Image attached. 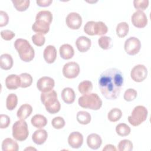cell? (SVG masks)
<instances>
[{"label":"cell","instance_id":"obj_1","mask_svg":"<svg viewBox=\"0 0 151 151\" xmlns=\"http://www.w3.org/2000/svg\"><path fill=\"white\" fill-rule=\"evenodd\" d=\"M123 81L122 71L116 68H110L100 74L99 86L102 95L106 99L113 100L119 97Z\"/></svg>","mask_w":151,"mask_h":151},{"label":"cell","instance_id":"obj_2","mask_svg":"<svg viewBox=\"0 0 151 151\" xmlns=\"http://www.w3.org/2000/svg\"><path fill=\"white\" fill-rule=\"evenodd\" d=\"M14 47L20 58L24 62H30L33 60L35 55L34 49L27 40L17 39L14 42Z\"/></svg>","mask_w":151,"mask_h":151},{"label":"cell","instance_id":"obj_3","mask_svg":"<svg viewBox=\"0 0 151 151\" xmlns=\"http://www.w3.org/2000/svg\"><path fill=\"white\" fill-rule=\"evenodd\" d=\"M41 101L45 106L46 110L51 114H55L60 110L61 104L58 100L57 94L54 90L42 93Z\"/></svg>","mask_w":151,"mask_h":151},{"label":"cell","instance_id":"obj_4","mask_svg":"<svg viewBox=\"0 0 151 151\" xmlns=\"http://www.w3.org/2000/svg\"><path fill=\"white\" fill-rule=\"evenodd\" d=\"M80 106L93 110L100 109L102 106V100L96 93H88L80 97L78 100Z\"/></svg>","mask_w":151,"mask_h":151},{"label":"cell","instance_id":"obj_5","mask_svg":"<svg viewBox=\"0 0 151 151\" xmlns=\"http://www.w3.org/2000/svg\"><path fill=\"white\" fill-rule=\"evenodd\" d=\"M148 111L143 106H137L132 110V114L127 118L129 122L133 126H137L145 122L147 117Z\"/></svg>","mask_w":151,"mask_h":151},{"label":"cell","instance_id":"obj_6","mask_svg":"<svg viewBox=\"0 0 151 151\" xmlns=\"http://www.w3.org/2000/svg\"><path fill=\"white\" fill-rule=\"evenodd\" d=\"M29 131L27 122L22 119L15 122L12 126V136L18 141H24L28 136Z\"/></svg>","mask_w":151,"mask_h":151},{"label":"cell","instance_id":"obj_7","mask_svg":"<svg viewBox=\"0 0 151 151\" xmlns=\"http://www.w3.org/2000/svg\"><path fill=\"white\" fill-rule=\"evenodd\" d=\"M124 47L127 54L134 55L139 52L141 48V42L137 38L130 37L125 41Z\"/></svg>","mask_w":151,"mask_h":151},{"label":"cell","instance_id":"obj_8","mask_svg":"<svg viewBox=\"0 0 151 151\" xmlns=\"http://www.w3.org/2000/svg\"><path fill=\"white\" fill-rule=\"evenodd\" d=\"M147 76V69L143 64H137L133 67L130 72L132 79L136 82H142Z\"/></svg>","mask_w":151,"mask_h":151},{"label":"cell","instance_id":"obj_9","mask_svg":"<svg viewBox=\"0 0 151 151\" xmlns=\"http://www.w3.org/2000/svg\"><path fill=\"white\" fill-rule=\"evenodd\" d=\"M79 65L74 61L68 62L65 64L63 68V76L67 78H74L78 76L80 73Z\"/></svg>","mask_w":151,"mask_h":151},{"label":"cell","instance_id":"obj_10","mask_svg":"<svg viewBox=\"0 0 151 151\" xmlns=\"http://www.w3.org/2000/svg\"><path fill=\"white\" fill-rule=\"evenodd\" d=\"M54 85L55 82L54 79L47 76L41 77L37 82V88L42 93H46L52 90Z\"/></svg>","mask_w":151,"mask_h":151},{"label":"cell","instance_id":"obj_11","mask_svg":"<svg viewBox=\"0 0 151 151\" xmlns=\"http://www.w3.org/2000/svg\"><path fill=\"white\" fill-rule=\"evenodd\" d=\"M131 21L133 25L138 28H143L147 24V18L143 11L137 10L135 11L131 17Z\"/></svg>","mask_w":151,"mask_h":151},{"label":"cell","instance_id":"obj_12","mask_svg":"<svg viewBox=\"0 0 151 151\" xmlns=\"http://www.w3.org/2000/svg\"><path fill=\"white\" fill-rule=\"evenodd\" d=\"M65 23L70 29H78L82 24V18L79 14L73 12L68 14L67 16Z\"/></svg>","mask_w":151,"mask_h":151},{"label":"cell","instance_id":"obj_13","mask_svg":"<svg viewBox=\"0 0 151 151\" xmlns=\"http://www.w3.org/2000/svg\"><path fill=\"white\" fill-rule=\"evenodd\" d=\"M68 143L72 148H80L83 143V136L82 134L78 132L71 133L68 137Z\"/></svg>","mask_w":151,"mask_h":151},{"label":"cell","instance_id":"obj_14","mask_svg":"<svg viewBox=\"0 0 151 151\" xmlns=\"http://www.w3.org/2000/svg\"><path fill=\"white\" fill-rule=\"evenodd\" d=\"M57 50L54 45H49L44 50L43 56L45 61L48 63H53L57 58Z\"/></svg>","mask_w":151,"mask_h":151},{"label":"cell","instance_id":"obj_15","mask_svg":"<svg viewBox=\"0 0 151 151\" xmlns=\"http://www.w3.org/2000/svg\"><path fill=\"white\" fill-rule=\"evenodd\" d=\"M76 45L79 51L84 52L90 49L91 45V41L88 37L81 36L76 40Z\"/></svg>","mask_w":151,"mask_h":151},{"label":"cell","instance_id":"obj_16","mask_svg":"<svg viewBox=\"0 0 151 151\" xmlns=\"http://www.w3.org/2000/svg\"><path fill=\"white\" fill-rule=\"evenodd\" d=\"M5 85L8 89L15 90L21 86L20 77L17 74H10L6 77Z\"/></svg>","mask_w":151,"mask_h":151},{"label":"cell","instance_id":"obj_17","mask_svg":"<svg viewBox=\"0 0 151 151\" xmlns=\"http://www.w3.org/2000/svg\"><path fill=\"white\" fill-rule=\"evenodd\" d=\"M87 143L90 148L96 150L101 146L102 140L99 134L96 133H91L87 137Z\"/></svg>","mask_w":151,"mask_h":151},{"label":"cell","instance_id":"obj_18","mask_svg":"<svg viewBox=\"0 0 151 151\" xmlns=\"http://www.w3.org/2000/svg\"><path fill=\"white\" fill-rule=\"evenodd\" d=\"M50 25V24L46 22L35 20V22L32 25V29L35 32L44 35L47 34L49 31Z\"/></svg>","mask_w":151,"mask_h":151},{"label":"cell","instance_id":"obj_19","mask_svg":"<svg viewBox=\"0 0 151 151\" xmlns=\"http://www.w3.org/2000/svg\"><path fill=\"white\" fill-rule=\"evenodd\" d=\"M48 137V133L44 129H38L34 132L32 135V139L33 142L38 145H42Z\"/></svg>","mask_w":151,"mask_h":151},{"label":"cell","instance_id":"obj_20","mask_svg":"<svg viewBox=\"0 0 151 151\" xmlns=\"http://www.w3.org/2000/svg\"><path fill=\"white\" fill-rule=\"evenodd\" d=\"M61 57L64 60L71 58L74 54V50L73 47L68 44H64L60 46L59 49Z\"/></svg>","mask_w":151,"mask_h":151},{"label":"cell","instance_id":"obj_21","mask_svg":"<svg viewBox=\"0 0 151 151\" xmlns=\"http://www.w3.org/2000/svg\"><path fill=\"white\" fill-rule=\"evenodd\" d=\"M61 98L67 104L73 103L76 99L75 92L70 87H65L61 91Z\"/></svg>","mask_w":151,"mask_h":151},{"label":"cell","instance_id":"obj_22","mask_svg":"<svg viewBox=\"0 0 151 151\" xmlns=\"http://www.w3.org/2000/svg\"><path fill=\"white\" fill-rule=\"evenodd\" d=\"M32 106L27 103L24 104L20 106L18 109L17 115L19 119L25 120L27 119L32 113Z\"/></svg>","mask_w":151,"mask_h":151},{"label":"cell","instance_id":"obj_23","mask_svg":"<svg viewBox=\"0 0 151 151\" xmlns=\"http://www.w3.org/2000/svg\"><path fill=\"white\" fill-rule=\"evenodd\" d=\"M3 151H18L19 146L17 142L11 138L5 139L2 143Z\"/></svg>","mask_w":151,"mask_h":151},{"label":"cell","instance_id":"obj_24","mask_svg":"<svg viewBox=\"0 0 151 151\" xmlns=\"http://www.w3.org/2000/svg\"><path fill=\"white\" fill-rule=\"evenodd\" d=\"M13 65V59L9 54H3L0 57V67L2 69L8 70Z\"/></svg>","mask_w":151,"mask_h":151},{"label":"cell","instance_id":"obj_25","mask_svg":"<svg viewBox=\"0 0 151 151\" xmlns=\"http://www.w3.org/2000/svg\"><path fill=\"white\" fill-rule=\"evenodd\" d=\"M31 123L33 126L37 128L41 129L42 127H45L47 124V118L40 114H37L34 115L31 120Z\"/></svg>","mask_w":151,"mask_h":151},{"label":"cell","instance_id":"obj_26","mask_svg":"<svg viewBox=\"0 0 151 151\" xmlns=\"http://www.w3.org/2000/svg\"><path fill=\"white\" fill-rule=\"evenodd\" d=\"M35 20H40L51 24L52 21V13L47 10H42L38 12L36 15Z\"/></svg>","mask_w":151,"mask_h":151},{"label":"cell","instance_id":"obj_27","mask_svg":"<svg viewBox=\"0 0 151 151\" xmlns=\"http://www.w3.org/2000/svg\"><path fill=\"white\" fill-rule=\"evenodd\" d=\"M129 31V24L126 22H121L117 25L116 34L120 38L126 36Z\"/></svg>","mask_w":151,"mask_h":151},{"label":"cell","instance_id":"obj_28","mask_svg":"<svg viewBox=\"0 0 151 151\" xmlns=\"http://www.w3.org/2000/svg\"><path fill=\"white\" fill-rule=\"evenodd\" d=\"M78 90L82 94H88L93 90V84L89 80L83 81L78 84Z\"/></svg>","mask_w":151,"mask_h":151},{"label":"cell","instance_id":"obj_29","mask_svg":"<svg viewBox=\"0 0 151 151\" xmlns=\"http://www.w3.org/2000/svg\"><path fill=\"white\" fill-rule=\"evenodd\" d=\"M94 34L98 35H102L106 34L108 31L107 25L102 21L95 22L94 24Z\"/></svg>","mask_w":151,"mask_h":151},{"label":"cell","instance_id":"obj_30","mask_svg":"<svg viewBox=\"0 0 151 151\" xmlns=\"http://www.w3.org/2000/svg\"><path fill=\"white\" fill-rule=\"evenodd\" d=\"M77 120L81 124H87L91 120V115L86 111H79L77 114Z\"/></svg>","mask_w":151,"mask_h":151},{"label":"cell","instance_id":"obj_31","mask_svg":"<svg viewBox=\"0 0 151 151\" xmlns=\"http://www.w3.org/2000/svg\"><path fill=\"white\" fill-rule=\"evenodd\" d=\"M18 103V97L15 94L11 93L9 94L6 100V107L8 110H14Z\"/></svg>","mask_w":151,"mask_h":151},{"label":"cell","instance_id":"obj_32","mask_svg":"<svg viewBox=\"0 0 151 151\" xmlns=\"http://www.w3.org/2000/svg\"><path fill=\"white\" fill-rule=\"evenodd\" d=\"M130 127L126 123H119L116 127V132L120 136H126L130 133Z\"/></svg>","mask_w":151,"mask_h":151},{"label":"cell","instance_id":"obj_33","mask_svg":"<svg viewBox=\"0 0 151 151\" xmlns=\"http://www.w3.org/2000/svg\"><path fill=\"white\" fill-rule=\"evenodd\" d=\"M12 2L15 8V9L18 11H24L27 9L29 6L30 1L29 0H12Z\"/></svg>","mask_w":151,"mask_h":151},{"label":"cell","instance_id":"obj_34","mask_svg":"<svg viewBox=\"0 0 151 151\" xmlns=\"http://www.w3.org/2000/svg\"><path fill=\"white\" fill-rule=\"evenodd\" d=\"M122 116V111L120 109L113 108L107 114L108 119L111 122H116L119 120Z\"/></svg>","mask_w":151,"mask_h":151},{"label":"cell","instance_id":"obj_35","mask_svg":"<svg viewBox=\"0 0 151 151\" xmlns=\"http://www.w3.org/2000/svg\"><path fill=\"white\" fill-rule=\"evenodd\" d=\"M98 44L103 50L110 49L112 47L111 38L108 36H101L98 40Z\"/></svg>","mask_w":151,"mask_h":151},{"label":"cell","instance_id":"obj_36","mask_svg":"<svg viewBox=\"0 0 151 151\" xmlns=\"http://www.w3.org/2000/svg\"><path fill=\"white\" fill-rule=\"evenodd\" d=\"M21 79V87L26 88L29 87L32 83V76L27 73H21L19 75Z\"/></svg>","mask_w":151,"mask_h":151},{"label":"cell","instance_id":"obj_37","mask_svg":"<svg viewBox=\"0 0 151 151\" xmlns=\"http://www.w3.org/2000/svg\"><path fill=\"white\" fill-rule=\"evenodd\" d=\"M133 147L132 142L128 139L122 140L118 144V150L120 151H131Z\"/></svg>","mask_w":151,"mask_h":151},{"label":"cell","instance_id":"obj_38","mask_svg":"<svg viewBox=\"0 0 151 151\" xmlns=\"http://www.w3.org/2000/svg\"><path fill=\"white\" fill-rule=\"evenodd\" d=\"M31 39H32L33 43L38 47L42 46L44 44L45 41V38L44 35L42 34H40V33H37V34L33 35L32 36Z\"/></svg>","mask_w":151,"mask_h":151},{"label":"cell","instance_id":"obj_39","mask_svg":"<svg viewBox=\"0 0 151 151\" xmlns=\"http://www.w3.org/2000/svg\"><path fill=\"white\" fill-rule=\"evenodd\" d=\"M137 95V91L133 88L127 89L124 93V99L127 101L134 100Z\"/></svg>","mask_w":151,"mask_h":151},{"label":"cell","instance_id":"obj_40","mask_svg":"<svg viewBox=\"0 0 151 151\" xmlns=\"http://www.w3.org/2000/svg\"><path fill=\"white\" fill-rule=\"evenodd\" d=\"M65 120L64 119L60 116L55 117L53 118L51 121V124L54 129H60L64 127L65 126Z\"/></svg>","mask_w":151,"mask_h":151},{"label":"cell","instance_id":"obj_41","mask_svg":"<svg viewBox=\"0 0 151 151\" xmlns=\"http://www.w3.org/2000/svg\"><path fill=\"white\" fill-rule=\"evenodd\" d=\"M149 2L148 0H134L133 1V5L136 9L143 11L148 7Z\"/></svg>","mask_w":151,"mask_h":151},{"label":"cell","instance_id":"obj_42","mask_svg":"<svg viewBox=\"0 0 151 151\" xmlns=\"http://www.w3.org/2000/svg\"><path fill=\"white\" fill-rule=\"evenodd\" d=\"M10 118L6 114H1L0 115V127L1 129H5L8 127L10 124Z\"/></svg>","mask_w":151,"mask_h":151},{"label":"cell","instance_id":"obj_43","mask_svg":"<svg viewBox=\"0 0 151 151\" xmlns=\"http://www.w3.org/2000/svg\"><path fill=\"white\" fill-rule=\"evenodd\" d=\"M95 23V21H88L84 27V31L86 34H87L88 35H94V24Z\"/></svg>","mask_w":151,"mask_h":151},{"label":"cell","instance_id":"obj_44","mask_svg":"<svg viewBox=\"0 0 151 151\" xmlns=\"http://www.w3.org/2000/svg\"><path fill=\"white\" fill-rule=\"evenodd\" d=\"M15 33L9 29H4L1 31V36L2 38L6 41H9L12 40L15 37Z\"/></svg>","mask_w":151,"mask_h":151},{"label":"cell","instance_id":"obj_45","mask_svg":"<svg viewBox=\"0 0 151 151\" xmlns=\"http://www.w3.org/2000/svg\"><path fill=\"white\" fill-rule=\"evenodd\" d=\"M9 21V17L7 13L4 11H0V27H4L8 24Z\"/></svg>","mask_w":151,"mask_h":151},{"label":"cell","instance_id":"obj_46","mask_svg":"<svg viewBox=\"0 0 151 151\" xmlns=\"http://www.w3.org/2000/svg\"><path fill=\"white\" fill-rule=\"evenodd\" d=\"M52 2V0H37L36 1L37 4L41 7H46L50 5Z\"/></svg>","mask_w":151,"mask_h":151},{"label":"cell","instance_id":"obj_47","mask_svg":"<svg viewBox=\"0 0 151 151\" xmlns=\"http://www.w3.org/2000/svg\"><path fill=\"white\" fill-rule=\"evenodd\" d=\"M103 151H106V150H107V151H108V150L109 151V150L115 151V150H116V148L115 147V146L114 145H111V144H108V145H106L105 146V147L103 149Z\"/></svg>","mask_w":151,"mask_h":151},{"label":"cell","instance_id":"obj_48","mask_svg":"<svg viewBox=\"0 0 151 151\" xmlns=\"http://www.w3.org/2000/svg\"><path fill=\"white\" fill-rule=\"evenodd\" d=\"M29 149H32V150H36L35 149H34V148H32V147H29V148H26V149H25V150H29Z\"/></svg>","mask_w":151,"mask_h":151}]
</instances>
